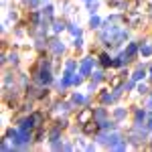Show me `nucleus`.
<instances>
[{"label":"nucleus","instance_id":"obj_1","mask_svg":"<svg viewBox=\"0 0 152 152\" xmlns=\"http://www.w3.org/2000/svg\"><path fill=\"white\" fill-rule=\"evenodd\" d=\"M94 120V110L91 107H85V110H81L79 114H77V122L79 124H87V122H91Z\"/></svg>","mask_w":152,"mask_h":152},{"label":"nucleus","instance_id":"obj_2","mask_svg":"<svg viewBox=\"0 0 152 152\" xmlns=\"http://www.w3.org/2000/svg\"><path fill=\"white\" fill-rule=\"evenodd\" d=\"M124 79H126V75H124V73H120V75H116V77H114V79L110 81V87H112V89H116V87H120Z\"/></svg>","mask_w":152,"mask_h":152},{"label":"nucleus","instance_id":"obj_3","mask_svg":"<svg viewBox=\"0 0 152 152\" xmlns=\"http://www.w3.org/2000/svg\"><path fill=\"white\" fill-rule=\"evenodd\" d=\"M83 132H85V134H95V132H97V124H95L94 120L87 122V124H83Z\"/></svg>","mask_w":152,"mask_h":152},{"label":"nucleus","instance_id":"obj_4","mask_svg":"<svg viewBox=\"0 0 152 152\" xmlns=\"http://www.w3.org/2000/svg\"><path fill=\"white\" fill-rule=\"evenodd\" d=\"M39 81L41 83H49L51 81V73H49V69H43L41 73H39Z\"/></svg>","mask_w":152,"mask_h":152},{"label":"nucleus","instance_id":"obj_5","mask_svg":"<svg viewBox=\"0 0 152 152\" xmlns=\"http://www.w3.org/2000/svg\"><path fill=\"white\" fill-rule=\"evenodd\" d=\"M51 49H53L55 53H63V45H61L59 41H51Z\"/></svg>","mask_w":152,"mask_h":152},{"label":"nucleus","instance_id":"obj_6","mask_svg":"<svg viewBox=\"0 0 152 152\" xmlns=\"http://www.w3.org/2000/svg\"><path fill=\"white\" fill-rule=\"evenodd\" d=\"M63 28H65V23H61V20H55V23H53V31H55V33L63 31Z\"/></svg>","mask_w":152,"mask_h":152},{"label":"nucleus","instance_id":"obj_7","mask_svg":"<svg viewBox=\"0 0 152 152\" xmlns=\"http://www.w3.org/2000/svg\"><path fill=\"white\" fill-rule=\"evenodd\" d=\"M102 65H104V67H107V65H114V61L107 57V55H102Z\"/></svg>","mask_w":152,"mask_h":152},{"label":"nucleus","instance_id":"obj_8","mask_svg":"<svg viewBox=\"0 0 152 152\" xmlns=\"http://www.w3.org/2000/svg\"><path fill=\"white\" fill-rule=\"evenodd\" d=\"M89 67H91V61L87 59V61H83V65H81V71H83V73H89Z\"/></svg>","mask_w":152,"mask_h":152},{"label":"nucleus","instance_id":"obj_9","mask_svg":"<svg viewBox=\"0 0 152 152\" xmlns=\"http://www.w3.org/2000/svg\"><path fill=\"white\" fill-rule=\"evenodd\" d=\"M73 102H75V104H83V102H85V97L79 95V94H75V95H73Z\"/></svg>","mask_w":152,"mask_h":152},{"label":"nucleus","instance_id":"obj_10","mask_svg":"<svg viewBox=\"0 0 152 152\" xmlns=\"http://www.w3.org/2000/svg\"><path fill=\"white\" fill-rule=\"evenodd\" d=\"M43 16H47V18H51V16H53V8H51V6H47V8L43 10Z\"/></svg>","mask_w":152,"mask_h":152},{"label":"nucleus","instance_id":"obj_11","mask_svg":"<svg viewBox=\"0 0 152 152\" xmlns=\"http://www.w3.org/2000/svg\"><path fill=\"white\" fill-rule=\"evenodd\" d=\"M104 116H105V110H97V112H94V118H97V120H102Z\"/></svg>","mask_w":152,"mask_h":152},{"label":"nucleus","instance_id":"obj_12","mask_svg":"<svg viewBox=\"0 0 152 152\" xmlns=\"http://www.w3.org/2000/svg\"><path fill=\"white\" fill-rule=\"evenodd\" d=\"M89 24H91L94 28H97V24H99V18H97V16H91V20H89Z\"/></svg>","mask_w":152,"mask_h":152},{"label":"nucleus","instance_id":"obj_13","mask_svg":"<svg viewBox=\"0 0 152 152\" xmlns=\"http://www.w3.org/2000/svg\"><path fill=\"white\" fill-rule=\"evenodd\" d=\"M140 77H144V69H138L134 73V79H140Z\"/></svg>","mask_w":152,"mask_h":152},{"label":"nucleus","instance_id":"obj_14","mask_svg":"<svg viewBox=\"0 0 152 152\" xmlns=\"http://www.w3.org/2000/svg\"><path fill=\"white\" fill-rule=\"evenodd\" d=\"M69 31H71V33H73V35H77V37L81 35V31H79V28H77V26H71Z\"/></svg>","mask_w":152,"mask_h":152},{"label":"nucleus","instance_id":"obj_15","mask_svg":"<svg viewBox=\"0 0 152 152\" xmlns=\"http://www.w3.org/2000/svg\"><path fill=\"white\" fill-rule=\"evenodd\" d=\"M94 79H95V81H99V79H104V73H99V71H97V73H94Z\"/></svg>","mask_w":152,"mask_h":152},{"label":"nucleus","instance_id":"obj_16","mask_svg":"<svg viewBox=\"0 0 152 152\" xmlns=\"http://www.w3.org/2000/svg\"><path fill=\"white\" fill-rule=\"evenodd\" d=\"M124 116H126V112H124V110H118V112H116V118H118V120H120V118H124Z\"/></svg>","mask_w":152,"mask_h":152},{"label":"nucleus","instance_id":"obj_17","mask_svg":"<svg viewBox=\"0 0 152 152\" xmlns=\"http://www.w3.org/2000/svg\"><path fill=\"white\" fill-rule=\"evenodd\" d=\"M26 4H28V6H37V4H39V0H26Z\"/></svg>","mask_w":152,"mask_h":152},{"label":"nucleus","instance_id":"obj_18","mask_svg":"<svg viewBox=\"0 0 152 152\" xmlns=\"http://www.w3.org/2000/svg\"><path fill=\"white\" fill-rule=\"evenodd\" d=\"M148 128H152V118H150V122H148Z\"/></svg>","mask_w":152,"mask_h":152},{"label":"nucleus","instance_id":"obj_19","mask_svg":"<svg viewBox=\"0 0 152 152\" xmlns=\"http://www.w3.org/2000/svg\"><path fill=\"white\" fill-rule=\"evenodd\" d=\"M150 148H152V146H150Z\"/></svg>","mask_w":152,"mask_h":152}]
</instances>
